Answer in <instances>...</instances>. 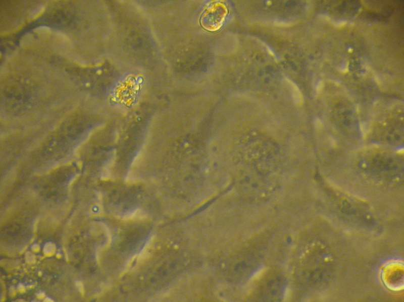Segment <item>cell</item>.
<instances>
[{"label": "cell", "mask_w": 404, "mask_h": 302, "mask_svg": "<svg viewBox=\"0 0 404 302\" xmlns=\"http://www.w3.org/2000/svg\"><path fill=\"white\" fill-rule=\"evenodd\" d=\"M283 281L277 275L271 276L263 285L261 296L269 301L279 300L283 289Z\"/></svg>", "instance_id": "cell-3"}, {"label": "cell", "mask_w": 404, "mask_h": 302, "mask_svg": "<svg viewBox=\"0 0 404 302\" xmlns=\"http://www.w3.org/2000/svg\"><path fill=\"white\" fill-rule=\"evenodd\" d=\"M257 263L248 256H237L227 260L223 265V272L230 280L241 282L246 280L255 272Z\"/></svg>", "instance_id": "cell-1"}, {"label": "cell", "mask_w": 404, "mask_h": 302, "mask_svg": "<svg viewBox=\"0 0 404 302\" xmlns=\"http://www.w3.org/2000/svg\"><path fill=\"white\" fill-rule=\"evenodd\" d=\"M227 13L225 4L219 2H212L203 13L200 23L208 31H217L222 27Z\"/></svg>", "instance_id": "cell-2"}]
</instances>
